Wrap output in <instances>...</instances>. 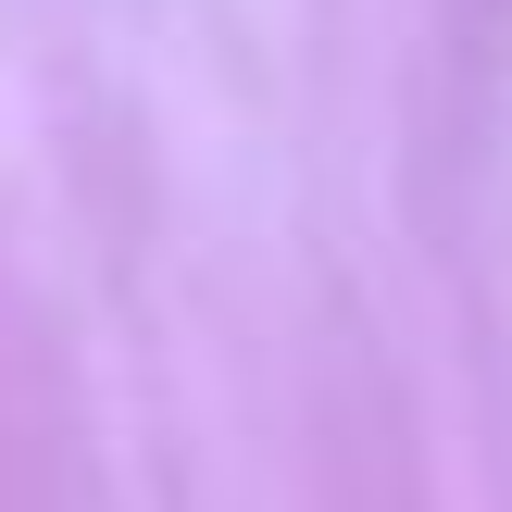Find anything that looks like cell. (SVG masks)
Segmentation results:
<instances>
[]
</instances>
